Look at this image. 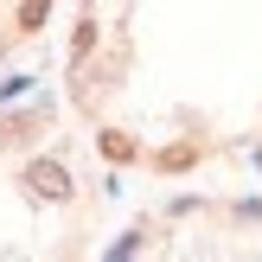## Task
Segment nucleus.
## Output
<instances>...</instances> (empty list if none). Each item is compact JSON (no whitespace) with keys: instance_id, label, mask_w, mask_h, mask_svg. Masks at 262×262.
<instances>
[{"instance_id":"nucleus-1","label":"nucleus","mask_w":262,"mask_h":262,"mask_svg":"<svg viewBox=\"0 0 262 262\" xmlns=\"http://www.w3.org/2000/svg\"><path fill=\"white\" fill-rule=\"evenodd\" d=\"M26 186H32L38 199H64V192H71V173H64L58 160H32L26 166Z\"/></svg>"},{"instance_id":"nucleus-2","label":"nucleus","mask_w":262,"mask_h":262,"mask_svg":"<svg viewBox=\"0 0 262 262\" xmlns=\"http://www.w3.org/2000/svg\"><path fill=\"white\" fill-rule=\"evenodd\" d=\"M38 19H45V0H26V7H19V26H38Z\"/></svg>"}]
</instances>
